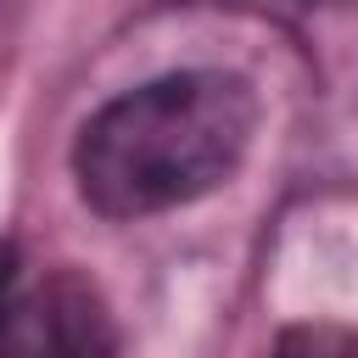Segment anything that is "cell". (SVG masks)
<instances>
[{
  "label": "cell",
  "instance_id": "cell-1",
  "mask_svg": "<svg viewBox=\"0 0 358 358\" xmlns=\"http://www.w3.org/2000/svg\"><path fill=\"white\" fill-rule=\"evenodd\" d=\"M252 129L257 95L246 78L185 67L106 101L73 140V179L101 218L173 213L246 162Z\"/></svg>",
  "mask_w": 358,
  "mask_h": 358
},
{
  "label": "cell",
  "instance_id": "cell-2",
  "mask_svg": "<svg viewBox=\"0 0 358 358\" xmlns=\"http://www.w3.org/2000/svg\"><path fill=\"white\" fill-rule=\"evenodd\" d=\"M0 358H117L106 296L78 268H17L0 302Z\"/></svg>",
  "mask_w": 358,
  "mask_h": 358
},
{
  "label": "cell",
  "instance_id": "cell-4",
  "mask_svg": "<svg viewBox=\"0 0 358 358\" xmlns=\"http://www.w3.org/2000/svg\"><path fill=\"white\" fill-rule=\"evenodd\" d=\"M17 268H22L17 263V246H0V302H6V285L17 280Z\"/></svg>",
  "mask_w": 358,
  "mask_h": 358
},
{
  "label": "cell",
  "instance_id": "cell-5",
  "mask_svg": "<svg viewBox=\"0 0 358 358\" xmlns=\"http://www.w3.org/2000/svg\"><path fill=\"white\" fill-rule=\"evenodd\" d=\"M291 6H313V0H291Z\"/></svg>",
  "mask_w": 358,
  "mask_h": 358
},
{
  "label": "cell",
  "instance_id": "cell-3",
  "mask_svg": "<svg viewBox=\"0 0 358 358\" xmlns=\"http://www.w3.org/2000/svg\"><path fill=\"white\" fill-rule=\"evenodd\" d=\"M274 358H358V330H347V324H291L274 341Z\"/></svg>",
  "mask_w": 358,
  "mask_h": 358
}]
</instances>
